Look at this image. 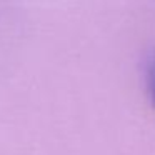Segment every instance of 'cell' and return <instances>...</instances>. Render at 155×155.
<instances>
[{
    "label": "cell",
    "mask_w": 155,
    "mask_h": 155,
    "mask_svg": "<svg viewBox=\"0 0 155 155\" xmlns=\"http://www.w3.org/2000/svg\"><path fill=\"white\" fill-rule=\"evenodd\" d=\"M145 84H147L148 95L155 104V54L148 57L147 64H145Z\"/></svg>",
    "instance_id": "6da1fadb"
}]
</instances>
